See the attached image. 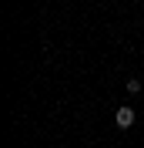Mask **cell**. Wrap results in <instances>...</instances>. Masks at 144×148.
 I'll list each match as a JSON object with an SVG mask.
<instances>
[{
	"label": "cell",
	"instance_id": "obj_1",
	"mask_svg": "<svg viewBox=\"0 0 144 148\" xmlns=\"http://www.w3.org/2000/svg\"><path fill=\"white\" fill-rule=\"evenodd\" d=\"M114 121H117V128H131L134 125V108H117V114H114Z\"/></svg>",
	"mask_w": 144,
	"mask_h": 148
},
{
	"label": "cell",
	"instance_id": "obj_2",
	"mask_svg": "<svg viewBox=\"0 0 144 148\" xmlns=\"http://www.w3.org/2000/svg\"><path fill=\"white\" fill-rule=\"evenodd\" d=\"M127 91L137 94V91H141V81H137V77H127Z\"/></svg>",
	"mask_w": 144,
	"mask_h": 148
}]
</instances>
